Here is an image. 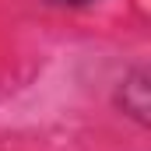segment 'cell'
Wrapping results in <instances>:
<instances>
[{
	"label": "cell",
	"mask_w": 151,
	"mask_h": 151,
	"mask_svg": "<svg viewBox=\"0 0 151 151\" xmlns=\"http://www.w3.org/2000/svg\"><path fill=\"white\" fill-rule=\"evenodd\" d=\"M46 4H56V7H81V4H91V0H46Z\"/></svg>",
	"instance_id": "obj_2"
},
{
	"label": "cell",
	"mask_w": 151,
	"mask_h": 151,
	"mask_svg": "<svg viewBox=\"0 0 151 151\" xmlns=\"http://www.w3.org/2000/svg\"><path fill=\"white\" fill-rule=\"evenodd\" d=\"M116 106L141 127L151 123V74L144 67H134L116 88Z\"/></svg>",
	"instance_id": "obj_1"
}]
</instances>
